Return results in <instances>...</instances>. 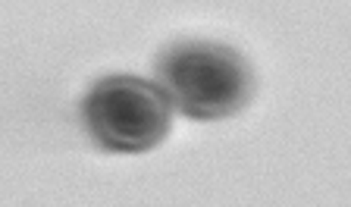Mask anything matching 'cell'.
Segmentation results:
<instances>
[{
  "instance_id": "obj_2",
  "label": "cell",
  "mask_w": 351,
  "mask_h": 207,
  "mask_svg": "<svg viewBox=\"0 0 351 207\" xmlns=\"http://www.w3.org/2000/svg\"><path fill=\"white\" fill-rule=\"evenodd\" d=\"M82 123L110 154H145L167 138L173 103L151 79L104 75L82 97Z\"/></svg>"
},
{
  "instance_id": "obj_1",
  "label": "cell",
  "mask_w": 351,
  "mask_h": 207,
  "mask_svg": "<svg viewBox=\"0 0 351 207\" xmlns=\"http://www.w3.org/2000/svg\"><path fill=\"white\" fill-rule=\"evenodd\" d=\"M157 85L173 110L189 119H226L251 101L254 73L235 47L217 41H179L157 60Z\"/></svg>"
}]
</instances>
